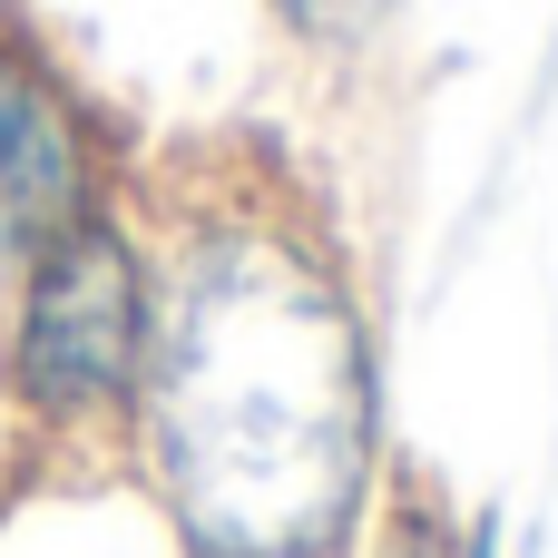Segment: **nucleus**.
<instances>
[{"label": "nucleus", "mask_w": 558, "mask_h": 558, "mask_svg": "<svg viewBox=\"0 0 558 558\" xmlns=\"http://www.w3.org/2000/svg\"><path fill=\"white\" fill-rule=\"evenodd\" d=\"M88 216H98V137L78 98L29 49L0 39V255L29 265Z\"/></svg>", "instance_id": "obj_3"}, {"label": "nucleus", "mask_w": 558, "mask_h": 558, "mask_svg": "<svg viewBox=\"0 0 558 558\" xmlns=\"http://www.w3.org/2000/svg\"><path fill=\"white\" fill-rule=\"evenodd\" d=\"M383 558H471V549H451L441 530H422V520H402V530L383 539Z\"/></svg>", "instance_id": "obj_5"}, {"label": "nucleus", "mask_w": 558, "mask_h": 558, "mask_svg": "<svg viewBox=\"0 0 558 558\" xmlns=\"http://www.w3.org/2000/svg\"><path fill=\"white\" fill-rule=\"evenodd\" d=\"M147 363V255L88 216L20 265L10 314V392L39 432H98L137 402Z\"/></svg>", "instance_id": "obj_2"}, {"label": "nucleus", "mask_w": 558, "mask_h": 558, "mask_svg": "<svg viewBox=\"0 0 558 558\" xmlns=\"http://www.w3.org/2000/svg\"><path fill=\"white\" fill-rule=\"evenodd\" d=\"M275 20L294 39H314V49H363L392 20V0H275Z\"/></svg>", "instance_id": "obj_4"}, {"label": "nucleus", "mask_w": 558, "mask_h": 558, "mask_svg": "<svg viewBox=\"0 0 558 558\" xmlns=\"http://www.w3.org/2000/svg\"><path fill=\"white\" fill-rule=\"evenodd\" d=\"M137 451L186 558H343L373 500V343L333 245L265 206H206L147 275Z\"/></svg>", "instance_id": "obj_1"}]
</instances>
